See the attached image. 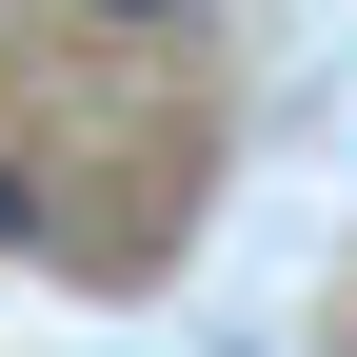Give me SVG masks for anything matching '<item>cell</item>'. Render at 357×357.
Returning a JSON list of instances; mask_svg holds the SVG:
<instances>
[{
  "instance_id": "1",
  "label": "cell",
  "mask_w": 357,
  "mask_h": 357,
  "mask_svg": "<svg viewBox=\"0 0 357 357\" xmlns=\"http://www.w3.org/2000/svg\"><path fill=\"white\" fill-rule=\"evenodd\" d=\"M20 218H40V199H20V178H0V238H20Z\"/></svg>"
}]
</instances>
